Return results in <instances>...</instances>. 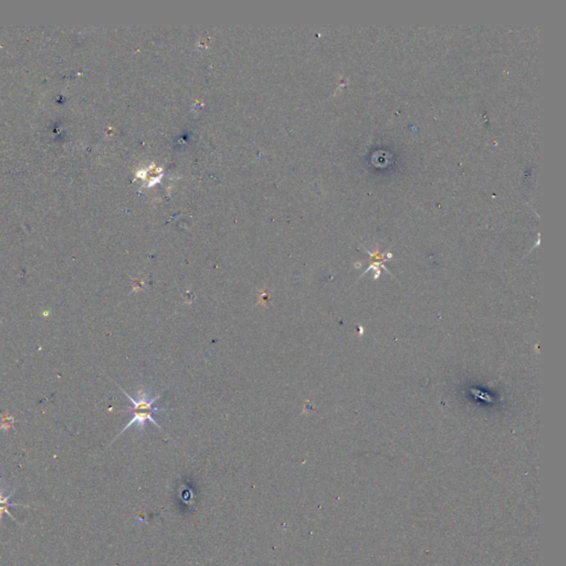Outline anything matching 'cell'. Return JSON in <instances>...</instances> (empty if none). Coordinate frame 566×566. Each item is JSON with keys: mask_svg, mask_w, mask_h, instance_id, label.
Wrapping results in <instances>:
<instances>
[{"mask_svg": "<svg viewBox=\"0 0 566 566\" xmlns=\"http://www.w3.org/2000/svg\"><path fill=\"white\" fill-rule=\"evenodd\" d=\"M14 492L16 490H12L10 494H6L2 484H0V521L2 520L4 514H8L10 518H12L9 512L10 506H22V504H17V503H9V499L12 496Z\"/></svg>", "mask_w": 566, "mask_h": 566, "instance_id": "cell-2", "label": "cell"}, {"mask_svg": "<svg viewBox=\"0 0 566 566\" xmlns=\"http://www.w3.org/2000/svg\"><path fill=\"white\" fill-rule=\"evenodd\" d=\"M120 390L124 392V395L126 396L130 402H132L133 418L128 422V424L124 427L123 430L118 434V437L120 436V434H122L124 432H126L128 427L133 426V424H136V429H138V430H143L144 426L148 422L155 424L157 428L160 429V430L163 432V429H162L160 424L156 422L155 418L153 417L155 412L166 410H162V408H157V407L154 406L155 402L160 398V395L150 397V395L148 394V390H146L145 388H140L138 392V398L135 400V398H133L132 396L128 395V392H125L123 388H120ZM116 438H115V439H116Z\"/></svg>", "mask_w": 566, "mask_h": 566, "instance_id": "cell-1", "label": "cell"}]
</instances>
